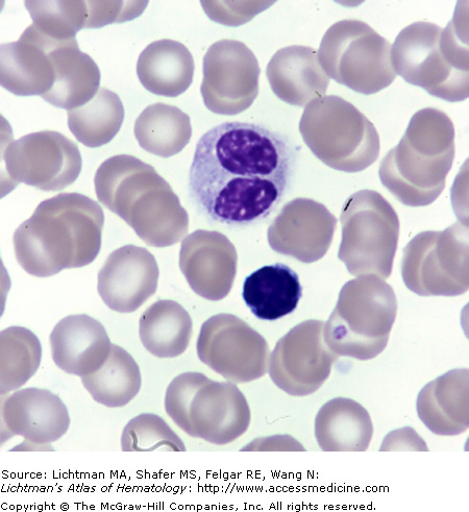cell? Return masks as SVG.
Here are the masks:
<instances>
[{"mask_svg":"<svg viewBox=\"0 0 469 512\" xmlns=\"http://www.w3.org/2000/svg\"><path fill=\"white\" fill-rule=\"evenodd\" d=\"M82 383L95 402L119 408L127 406L137 397L142 377L135 359L125 349L112 345L103 367L83 377Z\"/></svg>","mask_w":469,"mask_h":512,"instance_id":"obj_27","label":"cell"},{"mask_svg":"<svg viewBox=\"0 0 469 512\" xmlns=\"http://www.w3.org/2000/svg\"><path fill=\"white\" fill-rule=\"evenodd\" d=\"M396 310V300L388 286L350 282L342 288L327 323L326 341L339 355L374 358L386 346Z\"/></svg>","mask_w":469,"mask_h":512,"instance_id":"obj_7","label":"cell"},{"mask_svg":"<svg viewBox=\"0 0 469 512\" xmlns=\"http://www.w3.org/2000/svg\"><path fill=\"white\" fill-rule=\"evenodd\" d=\"M57 80L42 99L67 111L84 106L93 99L101 84V70L94 60L81 52L76 38L63 40L55 52Z\"/></svg>","mask_w":469,"mask_h":512,"instance_id":"obj_24","label":"cell"},{"mask_svg":"<svg viewBox=\"0 0 469 512\" xmlns=\"http://www.w3.org/2000/svg\"><path fill=\"white\" fill-rule=\"evenodd\" d=\"M261 69L251 48L237 40L213 43L204 58L201 93L208 110L237 115L248 110L259 94Z\"/></svg>","mask_w":469,"mask_h":512,"instance_id":"obj_10","label":"cell"},{"mask_svg":"<svg viewBox=\"0 0 469 512\" xmlns=\"http://www.w3.org/2000/svg\"><path fill=\"white\" fill-rule=\"evenodd\" d=\"M251 421L250 405L235 383L206 377L191 400L185 432L207 443L226 446L248 431Z\"/></svg>","mask_w":469,"mask_h":512,"instance_id":"obj_12","label":"cell"},{"mask_svg":"<svg viewBox=\"0 0 469 512\" xmlns=\"http://www.w3.org/2000/svg\"><path fill=\"white\" fill-rule=\"evenodd\" d=\"M266 77L278 99L294 107H306L326 95L330 78L313 47L281 48L269 61Z\"/></svg>","mask_w":469,"mask_h":512,"instance_id":"obj_19","label":"cell"},{"mask_svg":"<svg viewBox=\"0 0 469 512\" xmlns=\"http://www.w3.org/2000/svg\"><path fill=\"white\" fill-rule=\"evenodd\" d=\"M104 224L102 207L86 195H56L40 203L15 231L16 260L37 278L87 266L101 252Z\"/></svg>","mask_w":469,"mask_h":512,"instance_id":"obj_2","label":"cell"},{"mask_svg":"<svg viewBox=\"0 0 469 512\" xmlns=\"http://www.w3.org/2000/svg\"><path fill=\"white\" fill-rule=\"evenodd\" d=\"M241 451H305V448L289 435L258 438Z\"/></svg>","mask_w":469,"mask_h":512,"instance_id":"obj_35","label":"cell"},{"mask_svg":"<svg viewBox=\"0 0 469 512\" xmlns=\"http://www.w3.org/2000/svg\"><path fill=\"white\" fill-rule=\"evenodd\" d=\"M3 160L12 182L60 191L78 180L83 160L78 145L61 133L43 131L12 141Z\"/></svg>","mask_w":469,"mask_h":512,"instance_id":"obj_8","label":"cell"},{"mask_svg":"<svg viewBox=\"0 0 469 512\" xmlns=\"http://www.w3.org/2000/svg\"><path fill=\"white\" fill-rule=\"evenodd\" d=\"M63 40L39 31L34 24L18 41L0 47V83L18 96H43L57 80L55 51Z\"/></svg>","mask_w":469,"mask_h":512,"instance_id":"obj_15","label":"cell"},{"mask_svg":"<svg viewBox=\"0 0 469 512\" xmlns=\"http://www.w3.org/2000/svg\"><path fill=\"white\" fill-rule=\"evenodd\" d=\"M323 328L319 321L300 324L271 354L269 376L289 396H310L329 378L337 357L325 346Z\"/></svg>","mask_w":469,"mask_h":512,"instance_id":"obj_11","label":"cell"},{"mask_svg":"<svg viewBox=\"0 0 469 512\" xmlns=\"http://www.w3.org/2000/svg\"><path fill=\"white\" fill-rule=\"evenodd\" d=\"M159 277V265L151 252L125 246L114 251L98 273V295L111 310L133 313L156 294Z\"/></svg>","mask_w":469,"mask_h":512,"instance_id":"obj_14","label":"cell"},{"mask_svg":"<svg viewBox=\"0 0 469 512\" xmlns=\"http://www.w3.org/2000/svg\"><path fill=\"white\" fill-rule=\"evenodd\" d=\"M196 350L207 367L232 383L252 382L266 374V340L235 315L221 313L207 320Z\"/></svg>","mask_w":469,"mask_h":512,"instance_id":"obj_9","label":"cell"},{"mask_svg":"<svg viewBox=\"0 0 469 512\" xmlns=\"http://www.w3.org/2000/svg\"><path fill=\"white\" fill-rule=\"evenodd\" d=\"M42 359L39 338L29 329L10 327L2 332V394L19 389L37 373Z\"/></svg>","mask_w":469,"mask_h":512,"instance_id":"obj_29","label":"cell"},{"mask_svg":"<svg viewBox=\"0 0 469 512\" xmlns=\"http://www.w3.org/2000/svg\"><path fill=\"white\" fill-rule=\"evenodd\" d=\"M392 433L401 441L388 435L384 440L381 451H429L422 438L411 428H404Z\"/></svg>","mask_w":469,"mask_h":512,"instance_id":"obj_34","label":"cell"},{"mask_svg":"<svg viewBox=\"0 0 469 512\" xmlns=\"http://www.w3.org/2000/svg\"><path fill=\"white\" fill-rule=\"evenodd\" d=\"M53 360L66 374L86 377L100 370L112 344L102 323L86 314L69 315L51 334Z\"/></svg>","mask_w":469,"mask_h":512,"instance_id":"obj_18","label":"cell"},{"mask_svg":"<svg viewBox=\"0 0 469 512\" xmlns=\"http://www.w3.org/2000/svg\"><path fill=\"white\" fill-rule=\"evenodd\" d=\"M193 333L188 311L179 303L160 300L148 307L139 322L143 347L158 358H176L186 352Z\"/></svg>","mask_w":469,"mask_h":512,"instance_id":"obj_25","label":"cell"},{"mask_svg":"<svg viewBox=\"0 0 469 512\" xmlns=\"http://www.w3.org/2000/svg\"><path fill=\"white\" fill-rule=\"evenodd\" d=\"M237 252L219 232L196 230L182 240L180 268L191 289L208 301L228 297L237 273Z\"/></svg>","mask_w":469,"mask_h":512,"instance_id":"obj_13","label":"cell"},{"mask_svg":"<svg viewBox=\"0 0 469 512\" xmlns=\"http://www.w3.org/2000/svg\"><path fill=\"white\" fill-rule=\"evenodd\" d=\"M282 135L248 123H225L197 142L190 167L191 200L212 221L249 226L281 204L296 165Z\"/></svg>","mask_w":469,"mask_h":512,"instance_id":"obj_1","label":"cell"},{"mask_svg":"<svg viewBox=\"0 0 469 512\" xmlns=\"http://www.w3.org/2000/svg\"><path fill=\"white\" fill-rule=\"evenodd\" d=\"M468 397V372H450L429 383L419 393L418 417L434 434L460 435L469 427Z\"/></svg>","mask_w":469,"mask_h":512,"instance_id":"obj_20","label":"cell"},{"mask_svg":"<svg viewBox=\"0 0 469 512\" xmlns=\"http://www.w3.org/2000/svg\"><path fill=\"white\" fill-rule=\"evenodd\" d=\"M336 218L322 204L308 199L288 203L268 230L275 251L309 263L328 251Z\"/></svg>","mask_w":469,"mask_h":512,"instance_id":"obj_16","label":"cell"},{"mask_svg":"<svg viewBox=\"0 0 469 512\" xmlns=\"http://www.w3.org/2000/svg\"><path fill=\"white\" fill-rule=\"evenodd\" d=\"M397 76L450 103L468 99L467 8H457L446 29L418 21L403 29L391 47Z\"/></svg>","mask_w":469,"mask_h":512,"instance_id":"obj_4","label":"cell"},{"mask_svg":"<svg viewBox=\"0 0 469 512\" xmlns=\"http://www.w3.org/2000/svg\"><path fill=\"white\" fill-rule=\"evenodd\" d=\"M303 297L300 277L284 263L266 265L245 279L242 298L261 321H277L291 314Z\"/></svg>","mask_w":469,"mask_h":512,"instance_id":"obj_21","label":"cell"},{"mask_svg":"<svg viewBox=\"0 0 469 512\" xmlns=\"http://www.w3.org/2000/svg\"><path fill=\"white\" fill-rule=\"evenodd\" d=\"M94 185L98 201L147 246L168 248L187 235L188 212L152 165L130 155L111 157L98 167Z\"/></svg>","mask_w":469,"mask_h":512,"instance_id":"obj_3","label":"cell"},{"mask_svg":"<svg viewBox=\"0 0 469 512\" xmlns=\"http://www.w3.org/2000/svg\"><path fill=\"white\" fill-rule=\"evenodd\" d=\"M134 132L144 151L170 158L186 148L192 137V126L189 115L178 107L157 103L138 116Z\"/></svg>","mask_w":469,"mask_h":512,"instance_id":"obj_26","label":"cell"},{"mask_svg":"<svg viewBox=\"0 0 469 512\" xmlns=\"http://www.w3.org/2000/svg\"><path fill=\"white\" fill-rule=\"evenodd\" d=\"M391 43L367 23L344 19L333 24L320 43L318 59L330 79L370 95L397 79Z\"/></svg>","mask_w":469,"mask_h":512,"instance_id":"obj_6","label":"cell"},{"mask_svg":"<svg viewBox=\"0 0 469 512\" xmlns=\"http://www.w3.org/2000/svg\"><path fill=\"white\" fill-rule=\"evenodd\" d=\"M195 64L188 48L175 40H158L140 54L137 75L143 87L156 95L177 97L193 82Z\"/></svg>","mask_w":469,"mask_h":512,"instance_id":"obj_23","label":"cell"},{"mask_svg":"<svg viewBox=\"0 0 469 512\" xmlns=\"http://www.w3.org/2000/svg\"><path fill=\"white\" fill-rule=\"evenodd\" d=\"M4 428L35 447L56 443L69 429L66 405L46 389L30 387L18 390L3 403Z\"/></svg>","mask_w":469,"mask_h":512,"instance_id":"obj_17","label":"cell"},{"mask_svg":"<svg viewBox=\"0 0 469 512\" xmlns=\"http://www.w3.org/2000/svg\"><path fill=\"white\" fill-rule=\"evenodd\" d=\"M206 377L201 373H184L172 380L166 390V412L169 418L184 432L187 429L191 400Z\"/></svg>","mask_w":469,"mask_h":512,"instance_id":"obj_32","label":"cell"},{"mask_svg":"<svg viewBox=\"0 0 469 512\" xmlns=\"http://www.w3.org/2000/svg\"><path fill=\"white\" fill-rule=\"evenodd\" d=\"M123 452L158 450L185 452L181 437L157 414L143 413L131 420L121 435Z\"/></svg>","mask_w":469,"mask_h":512,"instance_id":"obj_31","label":"cell"},{"mask_svg":"<svg viewBox=\"0 0 469 512\" xmlns=\"http://www.w3.org/2000/svg\"><path fill=\"white\" fill-rule=\"evenodd\" d=\"M24 5L34 26L54 39H73L82 29H87V2H26Z\"/></svg>","mask_w":469,"mask_h":512,"instance_id":"obj_30","label":"cell"},{"mask_svg":"<svg viewBox=\"0 0 469 512\" xmlns=\"http://www.w3.org/2000/svg\"><path fill=\"white\" fill-rule=\"evenodd\" d=\"M242 3L241 7H236L237 3H214V2H203L201 5L208 14V16L225 26L237 27L240 24L248 22L250 19L255 17L259 12H262L266 8L262 7L267 3Z\"/></svg>","mask_w":469,"mask_h":512,"instance_id":"obj_33","label":"cell"},{"mask_svg":"<svg viewBox=\"0 0 469 512\" xmlns=\"http://www.w3.org/2000/svg\"><path fill=\"white\" fill-rule=\"evenodd\" d=\"M68 128L88 148L96 149L111 142L125 120V107L115 92L101 88L91 101L68 111Z\"/></svg>","mask_w":469,"mask_h":512,"instance_id":"obj_28","label":"cell"},{"mask_svg":"<svg viewBox=\"0 0 469 512\" xmlns=\"http://www.w3.org/2000/svg\"><path fill=\"white\" fill-rule=\"evenodd\" d=\"M300 132L319 160L342 172H359L379 155V134L372 121L338 95L307 105Z\"/></svg>","mask_w":469,"mask_h":512,"instance_id":"obj_5","label":"cell"},{"mask_svg":"<svg viewBox=\"0 0 469 512\" xmlns=\"http://www.w3.org/2000/svg\"><path fill=\"white\" fill-rule=\"evenodd\" d=\"M373 435L368 411L352 399H333L317 413L315 436L324 452H365Z\"/></svg>","mask_w":469,"mask_h":512,"instance_id":"obj_22","label":"cell"}]
</instances>
